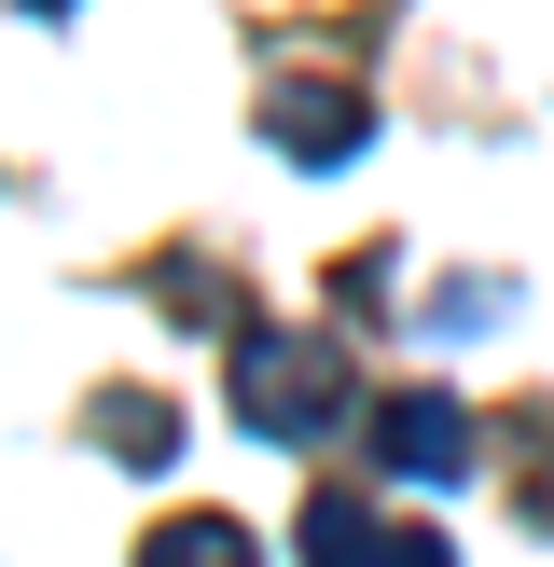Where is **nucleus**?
I'll return each instance as SVG.
<instances>
[{"mask_svg": "<svg viewBox=\"0 0 554 567\" xmlns=\"http://www.w3.org/2000/svg\"><path fill=\"white\" fill-rule=\"evenodd\" d=\"M98 443L125 471H166V457H181V415H166L153 388H98Z\"/></svg>", "mask_w": 554, "mask_h": 567, "instance_id": "nucleus-6", "label": "nucleus"}, {"mask_svg": "<svg viewBox=\"0 0 554 567\" xmlns=\"http://www.w3.org/2000/svg\"><path fill=\"white\" fill-rule=\"evenodd\" d=\"M138 567H264V540H249L236 513H166L153 540H138Z\"/></svg>", "mask_w": 554, "mask_h": 567, "instance_id": "nucleus-5", "label": "nucleus"}, {"mask_svg": "<svg viewBox=\"0 0 554 567\" xmlns=\"http://www.w3.org/2000/svg\"><path fill=\"white\" fill-rule=\"evenodd\" d=\"M264 138L291 166H347L360 138H375V97H360V83H319V70H277L264 83Z\"/></svg>", "mask_w": 554, "mask_h": 567, "instance_id": "nucleus-2", "label": "nucleus"}, {"mask_svg": "<svg viewBox=\"0 0 554 567\" xmlns=\"http://www.w3.org/2000/svg\"><path fill=\"white\" fill-rule=\"evenodd\" d=\"M236 415L264 443H319L332 415H347V360L319 347V332H264V319H236Z\"/></svg>", "mask_w": 554, "mask_h": 567, "instance_id": "nucleus-1", "label": "nucleus"}, {"mask_svg": "<svg viewBox=\"0 0 554 567\" xmlns=\"http://www.w3.org/2000/svg\"><path fill=\"white\" fill-rule=\"evenodd\" d=\"M28 14H55V0H28Z\"/></svg>", "mask_w": 554, "mask_h": 567, "instance_id": "nucleus-8", "label": "nucleus"}, {"mask_svg": "<svg viewBox=\"0 0 554 567\" xmlns=\"http://www.w3.org/2000/svg\"><path fill=\"white\" fill-rule=\"evenodd\" d=\"M388 567H458V554H443L430 526H388Z\"/></svg>", "mask_w": 554, "mask_h": 567, "instance_id": "nucleus-7", "label": "nucleus"}, {"mask_svg": "<svg viewBox=\"0 0 554 567\" xmlns=\"http://www.w3.org/2000/svg\"><path fill=\"white\" fill-rule=\"evenodd\" d=\"M291 554L305 567H388V513H375V498H305Z\"/></svg>", "mask_w": 554, "mask_h": 567, "instance_id": "nucleus-4", "label": "nucleus"}, {"mask_svg": "<svg viewBox=\"0 0 554 567\" xmlns=\"http://www.w3.org/2000/svg\"><path fill=\"white\" fill-rule=\"evenodd\" d=\"M375 457L402 471V485H458V471H471V402H458V388H388Z\"/></svg>", "mask_w": 554, "mask_h": 567, "instance_id": "nucleus-3", "label": "nucleus"}]
</instances>
